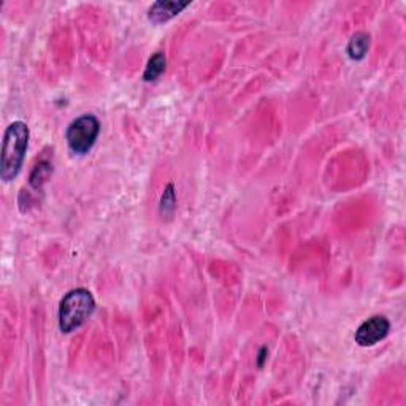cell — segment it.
Instances as JSON below:
<instances>
[{
    "instance_id": "cell-1",
    "label": "cell",
    "mask_w": 406,
    "mask_h": 406,
    "mask_svg": "<svg viewBox=\"0 0 406 406\" xmlns=\"http://www.w3.org/2000/svg\"><path fill=\"white\" fill-rule=\"evenodd\" d=\"M29 147V127L22 121L11 123L4 133L2 159H0V178L5 183L15 180L24 165Z\"/></svg>"
},
{
    "instance_id": "cell-2",
    "label": "cell",
    "mask_w": 406,
    "mask_h": 406,
    "mask_svg": "<svg viewBox=\"0 0 406 406\" xmlns=\"http://www.w3.org/2000/svg\"><path fill=\"white\" fill-rule=\"evenodd\" d=\"M95 310L94 295L88 289L78 287L67 292L59 303V329L72 333L86 323Z\"/></svg>"
},
{
    "instance_id": "cell-3",
    "label": "cell",
    "mask_w": 406,
    "mask_h": 406,
    "mask_svg": "<svg viewBox=\"0 0 406 406\" xmlns=\"http://www.w3.org/2000/svg\"><path fill=\"white\" fill-rule=\"evenodd\" d=\"M100 135V123L94 114H83V116L72 121L67 127L65 140L72 153L78 156L88 154Z\"/></svg>"
},
{
    "instance_id": "cell-4",
    "label": "cell",
    "mask_w": 406,
    "mask_h": 406,
    "mask_svg": "<svg viewBox=\"0 0 406 406\" xmlns=\"http://www.w3.org/2000/svg\"><path fill=\"white\" fill-rule=\"evenodd\" d=\"M391 323L389 319L383 314H377V316L368 318L367 320L357 327L354 333V340L362 348H372L379 341H383L384 338L389 335Z\"/></svg>"
},
{
    "instance_id": "cell-5",
    "label": "cell",
    "mask_w": 406,
    "mask_h": 406,
    "mask_svg": "<svg viewBox=\"0 0 406 406\" xmlns=\"http://www.w3.org/2000/svg\"><path fill=\"white\" fill-rule=\"evenodd\" d=\"M191 5L187 2H180V0H159L154 2L148 10V20L153 24H163L178 16L181 11Z\"/></svg>"
},
{
    "instance_id": "cell-6",
    "label": "cell",
    "mask_w": 406,
    "mask_h": 406,
    "mask_svg": "<svg viewBox=\"0 0 406 406\" xmlns=\"http://www.w3.org/2000/svg\"><path fill=\"white\" fill-rule=\"evenodd\" d=\"M370 43H372V40H370L368 34H365V32L354 34L353 37L349 39L348 46H346L348 56L353 60H356V62L365 59V56L368 54V50H370Z\"/></svg>"
},
{
    "instance_id": "cell-7",
    "label": "cell",
    "mask_w": 406,
    "mask_h": 406,
    "mask_svg": "<svg viewBox=\"0 0 406 406\" xmlns=\"http://www.w3.org/2000/svg\"><path fill=\"white\" fill-rule=\"evenodd\" d=\"M177 192H175V186L170 183L165 186V189L162 192L161 202H159V213L163 221H170L175 211H177Z\"/></svg>"
},
{
    "instance_id": "cell-8",
    "label": "cell",
    "mask_w": 406,
    "mask_h": 406,
    "mask_svg": "<svg viewBox=\"0 0 406 406\" xmlns=\"http://www.w3.org/2000/svg\"><path fill=\"white\" fill-rule=\"evenodd\" d=\"M167 69V57L165 54L162 53H156L153 56L149 57L147 69L143 72V81L147 83H153L159 78L163 72Z\"/></svg>"
},
{
    "instance_id": "cell-9",
    "label": "cell",
    "mask_w": 406,
    "mask_h": 406,
    "mask_svg": "<svg viewBox=\"0 0 406 406\" xmlns=\"http://www.w3.org/2000/svg\"><path fill=\"white\" fill-rule=\"evenodd\" d=\"M53 173V165L50 161H39L35 163L32 172L29 175V184L34 187V189H41L43 184L48 180L51 178Z\"/></svg>"
},
{
    "instance_id": "cell-10",
    "label": "cell",
    "mask_w": 406,
    "mask_h": 406,
    "mask_svg": "<svg viewBox=\"0 0 406 406\" xmlns=\"http://www.w3.org/2000/svg\"><path fill=\"white\" fill-rule=\"evenodd\" d=\"M266 354H269V351H266V348H265V346L260 348L259 357H257V365H259V367L264 365V362H265V359H266Z\"/></svg>"
}]
</instances>
